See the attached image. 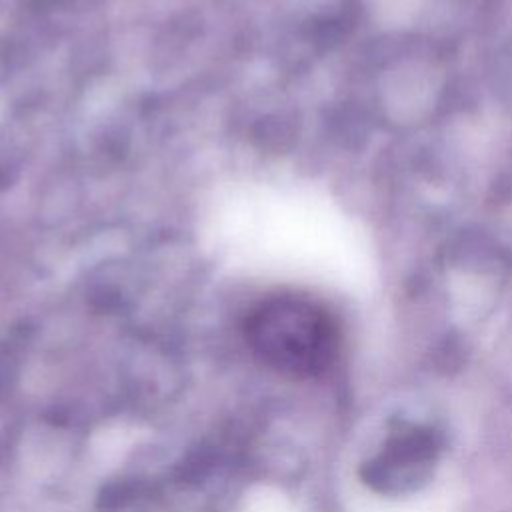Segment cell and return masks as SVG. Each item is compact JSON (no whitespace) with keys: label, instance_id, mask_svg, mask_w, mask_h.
Instances as JSON below:
<instances>
[{"label":"cell","instance_id":"1","mask_svg":"<svg viewBox=\"0 0 512 512\" xmlns=\"http://www.w3.org/2000/svg\"><path fill=\"white\" fill-rule=\"evenodd\" d=\"M246 340L266 366L288 376H314L332 362L338 332L318 304L280 294L250 312Z\"/></svg>","mask_w":512,"mask_h":512}]
</instances>
